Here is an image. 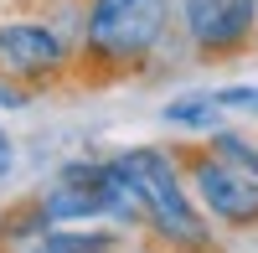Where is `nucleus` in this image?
<instances>
[{
    "mask_svg": "<svg viewBox=\"0 0 258 253\" xmlns=\"http://www.w3.org/2000/svg\"><path fill=\"white\" fill-rule=\"evenodd\" d=\"M170 26H176V0H88L78 52L98 73H140L170 41Z\"/></svg>",
    "mask_w": 258,
    "mask_h": 253,
    "instance_id": "1",
    "label": "nucleus"
},
{
    "mask_svg": "<svg viewBox=\"0 0 258 253\" xmlns=\"http://www.w3.org/2000/svg\"><path fill=\"white\" fill-rule=\"evenodd\" d=\"M114 160H119V171L129 176V186L140 192L145 227L165 248H181V253H207L212 248V222H207L202 207L191 202L176 155L155 150V145H135V150H119Z\"/></svg>",
    "mask_w": 258,
    "mask_h": 253,
    "instance_id": "2",
    "label": "nucleus"
},
{
    "mask_svg": "<svg viewBox=\"0 0 258 253\" xmlns=\"http://www.w3.org/2000/svg\"><path fill=\"white\" fill-rule=\"evenodd\" d=\"M176 165H181V181H186L191 202L207 212V222H222V227H232V233L258 227V181H253L248 171L217 160L207 145L181 150Z\"/></svg>",
    "mask_w": 258,
    "mask_h": 253,
    "instance_id": "3",
    "label": "nucleus"
},
{
    "mask_svg": "<svg viewBox=\"0 0 258 253\" xmlns=\"http://www.w3.org/2000/svg\"><path fill=\"white\" fill-rule=\"evenodd\" d=\"M73 68V41L57 21L41 16H11L0 21V78L21 88H47Z\"/></svg>",
    "mask_w": 258,
    "mask_h": 253,
    "instance_id": "4",
    "label": "nucleus"
},
{
    "mask_svg": "<svg viewBox=\"0 0 258 253\" xmlns=\"http://www.w3.org/2000/svg\"><path fill=\"white\" fill-rule=\"evenodd\" d=\"M176 26L202 57H238L253 47L258 0H176Z\"/></svg>",
    "mask_w": 258,
    "mask_h": 253,
    "instance_id": "5",
    "label": "nucleus"
},
{
    "mask_svg": "<svg viewBox=\"0 0 258 253\" xmlns=\"http://www.w3.org/2000/svg\"><path fill=\"white\" fill-rule=\"evenodd\" d=\"M160 119L170 124V130H191V135H212V130H222V109H217V98H212V88L176 93V98L160 109Z\"/></svg>",
    "mask_w": 258,
    "mask_h": 253,
    "instance_id": "6",
    "label": "nucleus"
},
{
    "mask_svg": "<svg viewBox=\"0 0 258 253\" xmlns=\"http://www.w3.org/2000/svg\"><path fill=\"white\" fill-rule=\"evenodd\" d=\"M41 248L47 253H119V238L114 233H83V227H47L41 233Z\"/></svg>",
    "mask_w": 258,
    "mask_h": 253,
    "instance_id": "7",
    "label": "nucleus"
},
{
    "mask_svg": "<svg viewBox=\"0 0 258 253\" xmlns=\"http://www.w3.org/2000/svg\"><path fill=\"white\" fill-rule=\"evenodd\" d=\"M212 98H217V109L227 114H248L258 119V83H227V88H212Z\"/></svg>",
    "mask_w": 258,
    "mask_h": 253,
    "instance_id": "8",
    "label": "nucleus"
},
{
    "mask_svg": "<svg viewBox=\"0 0 258 253\" xmlns=\"http://www.w3.org/2000/svg\"><path fill=\"white\" fill-rule=\"evenodd\" d=\"M26 103H31V88H21V83L0 78V109H26Z\"/></svg>",
    "mask_w": 258,
    "mask_h": 253,
    "instance_id": "9",
    "label": "nucleus"
},
{
    "mask_svg": "<svg viewBox=\"0 0 258 253\" xmlns=\"http://www.w3.org/2000/svg\"><path fill=\"white\" fill-rule=\"evenodd\" d=\"M11 171H16V145H11V135H6V130H0V181H6Z\"/></svg>",
    "mask_w": 258,
    "mask_h": 253,
    "instance_id": "10",
    "label": "nucleus"
},
{
    "mask_svg": "<svg viewBox=\"0 0 258 253\" xmlns=\"http://www.w3.org/2000/svg\"><path fill=\"white\" fill-rule=\"evenodd\" d=\"M36 253H47V248H36Z\"/></svg>",
    "mask_w": 258,
    "mask_h": 253,
    "instance_id": "11",
    "label": "nucleus"
}]
</instances>
